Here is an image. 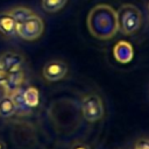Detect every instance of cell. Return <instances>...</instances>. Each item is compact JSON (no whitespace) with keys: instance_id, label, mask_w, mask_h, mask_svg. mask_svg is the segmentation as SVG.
Listing matches in <instances>:
<instances>
[{"instance_id":"obj_1","label":"cell","mask_w":149,"mask_h":149,"mask_svg":"<svg viewBox=\"0 0 149 149\" xmlns=\"http://www.w3.org/2000/svg\"><path fill=\"white\" fill-rule=\"evenodd\" d=\"M86 23L91 35L98 40H109L119 29L116 10L104 3L97 5L90 10Z\"/></svg>"},{"instance_id":"obj_2","label":"cell","mask_w":149,"mask_h":149,"mask_svg":"<svg viewBox=\"0 0 149 149\" xmlns=\"http://www.w3.org/2000/svg\"><path fill=\"white\" fill-rule=\"evenodd\" d=\"M116 16H118L119 29L125 35H130L141 27L142 15L140 9L134 5L130 3L122 5L116 10Z\"/></svg>"},{"instance_id":"obj_3","label":"cell","mask_w":149,"mask_h":149,"mask_svg":"<svg viewBox=\"0 0 149 149\" xmlns=\"http://www.w3.org/2000/svg\"><path fill=\"white\" fill-rule=\"evenodd\" d=\"M81 114L88 122H95L100 120L105 114V108L101 98L98 94L90 93L83 98Z\"/></svg>"},{"instance_id":"obj_4","label":"cell","mask_w":149,"mask_h":149,"mask_svg":"<svg viewBox=\"0 0 149 149\" xmlns=\"http://www.w3.org/2000/svg\"><path fill=\"white\" fill-rule=\"evenodd\" d=\"M43 29H44V24L42 19L36 14H34L23 22L17 23L16 35H19L21 38L26 41H34L42 35Z\"/></svg>"},{"instance_id":"obj_5","label":"cell","mask_w":149,"mask_h":149,"mask_svg":"<svg viewBox=\"0 0 149 149\" xmlns=\"http://www.w3.org/2000/svg\"><path fill=\"white\" fill-rule=\"evenodd\" d=\"M68 65L61 59H51L43 66V77L48 81H58L65 77Z\"/></svg>"},{"instance_id":"obj_6","label":"cell","mask_w":149,"mask_h":149,"mask_svg":"<svg viewBox=\"0 0 149 149\" xmlns=\"http://www.w3.org/2000/svg\"><path fill=\"white\" fill-rule=\"evenodd\" d=\"M24 58L22 55L13 51H7L0 56V66L8 73L22 70Z\"/></svg>"},{"instance_id":"obj_7","label":"cell","mask_w":149,"mask_h":149,"mask_svg":"<svg viewBox=\"0 0 149 149\" xmlns=\"http://www.w3.org/2000/svg\"><path fill=\"white\" fill-rule=\"evenodd\" d=\"M113 56L119 63L127 64L134 57V48L127 41H119L113 48Z\"/></svg>"},{"instance_id":"obj_8","label":"cell","mask_w":149,"mask_h":149,"mask_svg":"<svg viewBox=\"0 0 149 149\" xmlns=\"http://www.w3.org/2000/svg\"><path fill=\"white\" fill-rule=\"evenodd\" d=\"M16 21L8 10L0 12V33L5 36L16 35Z\"/></svg>"},{"instance_id":"obj_9","label":"cell","mask_w":149,"mask_h":149,"mask_svg":"<svg viewBox=\"0 0 149 149\" xmlns=\"http://www.w3.org/2000/svg\"><path fill=\"white\" fill-rule=\"evenodd\" d=\"M23 78H24V74H23V71L22 70L9 73L8 74V78H7L6 83H5V85L2 86L5 88L6 94H9L10 95L15 91H17L21 87V84L23 83Z\"/></svg>"},{"instance_id":"obj_10","label":"cell","mask_w":149,"mask_h":149,"mask_svg":"<svg viewBox=\"0 0 149 149\" xmlns=\"http://www.w3.org/2000/svg\"><path fill=\"white\" fill-rule=\"evenodd\" d=\"M16 112L15 104L13 98L9 94H6L0 98V116L1 118H9Z\"/></svg>"},{"instance_id":"obj_11","label":"cell","mask_w":149,"mask_h":149,"mask_svg":"<svg viewBox=\"0 0 149 149\" xmlns=\"http://www.w3.org/2000/svg\"><path fill=\"white\" fill-rule=\"evenodd\" d=\"M22 98L28 108L36 107L40 102V93H38L37 88L34 86H29L28 88H26L22 93Z\"/></svg>"},{"instance_id":"obj_12","label":"cell","mask_w":149,"mask_h":149,"mask_svg":"<svg viewBox=\"0 0 149 149\" xmlns=\"http://www.w3.org/2000/svg\"><path fill=\"white\" fill-rule=\"evenodd\" d=\"M8 12L14 17V20L16 21V23H21V22H23L24 20L29 19L30 16H33L35 14L31 9H29L27 7H22V6H17V7L10 8Z\"/></svg>"},{"instance_id":"obj_13","label":"cell","mask_w":149,"mask_h":149,"mask_svg":"<svg viewBox=\"0 0 149 149\" xmlns=\"http://www.w3.org/2000/svg\"><path fill=\"white\" fill-rule=\"evenodd\" d=\"M68 0H42V7L49 13H55L62 9Z\"/></svg>"},{"instance_id":"obj_14","label":"cell","mask_w":149,"mask_h":149,"mask_svg":"<svg viewBox=\"0 0 149 149\" xmlns=\"http://www.w3.org/2000/svg\"><path fill=\"white\" fill-rule=\"evenodd\" d=\"M134 149H149V140L148 139H140L135 143Z\"/></svg>"},{"instance_id":"obj_15","label":"cell","mask_w":149,"mask_h":149,"mask_svg":"<svg viewBox=\"0 0 149 149\" xmlns=\"http://www.w3.org/2000/svg\"><path fill=\"white\" fill-rule=\"evenodd\" d=\"M8 74H9V73L0 66V86H3V85H5V83H6L7 78H8Z\"/></svg>"},{"instance_id":"obj_16","label":"cell","mask_w":149,"mask_h":149,"mask_svg":"<svg viewBox=\"0 0 149 149\" xmlns=\"http://www.w3.org/2000/svg\"><path fill=\"white\" fill-rule=\"evenodd\" d=\"M70 149H91V148L84 142H74Z\"/></svg>"},{"instance_id":"obj_17","label":"cell","mask_w":149,"mask_h":149,"mask_svg":"<svg viewBox=\"0 0 149 149\" xmlns=\"http://www.w3.org/2000/svg\"><path fill=\"white\" fill-rule=\"evenodd\" d=\"M0 149H7L6 143H5L3 141H1V140H0Z\"/></svg>"},{"instance_id":"obj_18","label":"cell","mask_w":149,"mask_h":149,"mask_svg":"<svg viewBox=\"0 0 149 149\" xmlns=\"http://www.w3.org/2000/svg\"><path fill=\"white\" fill-rule=\"evenodd\" d=\"M148 9H149V3H148Z\"/></svg>"}]
</instances>
